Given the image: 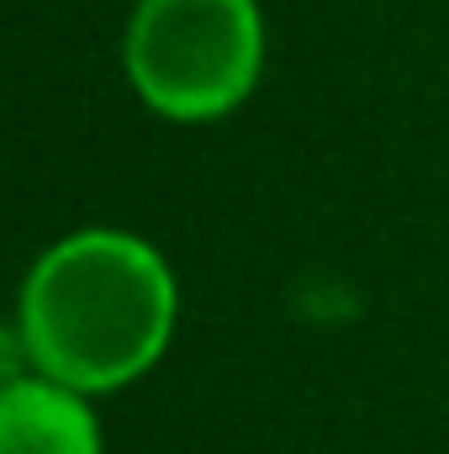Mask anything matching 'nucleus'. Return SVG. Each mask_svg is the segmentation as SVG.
<instances>
[{"label": "nucleus", "instance_id": "2", "mask_svg": "<svg viewBox=\"0 0 449 454\" xmlns=\"http://www.w3.org/2000/svg\"><path fill=\"white\" fill-rule=\"evenodd\" d=\"M264 64L254 0H143L127 27V74L169 121L232 112Z\"/></svg>", "mask_w": 449, "mask_h": 454}, {"label": "nucleus", "instance_id": "1", "mask_svg": "<svg viewBox=\"0 0 449 454\" xmlns=\"http://www.w3.org/2000/svg\"><path fill=\"white\" fill-rule=\"evenodd\" d=\"M169 264L127 232H75L53 243L21 291V343L43 380L80 396L138 380L169 343Z\"/></svg>", "mask_w": 449, "mask_h": 454}, {"label": "nucleus", "instance_id": "3", "mask_svg": "<svg viewBox=\"0 0 449 454\" xmlns=\"http://www.w3.org/2000/svg\"><path fill=\"white\" fill-rule=\"evenodd\" d=\"M0 454H101V428L80 391L59 380H11L0 396Z\"/></svg>", "mask_w": 449, "mask_h": 454}]
</instances>
